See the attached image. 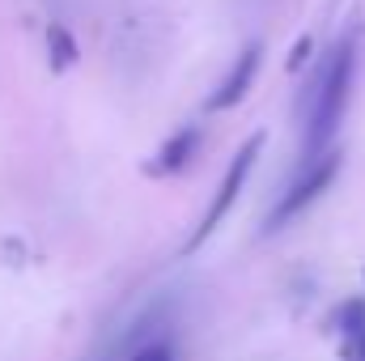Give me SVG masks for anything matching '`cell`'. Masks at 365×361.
<instances>
[{
  "instance_id": "6da1fadb",
  "label": "cell",
  "mask_w": 365,
  "mask_h": 361,
  "mask_svg": "<svg viewBox=\"0 0 365 361\" xmlns=\"http://www.w3.org/2000/svg\"><path fill=\"white\" fill-rule=\"evenodd\" d=\"M353 81H357V43H353V34H344L323 56V64L314 73V86L306 93L310 111H306V123H302V166L331 153V141H336V132L344 123V111H349V98H353Z\"/></svg>"
},
{
  "instance_id": "3957f363",
  "label": "cell",
  "mask_w": 365,
  "mask_h": 361,
  "mask_svg": "<svg viewBox=\"0 0 365 361\" xmlns=\"http://www.w3.org/2000/svg\"><path fill=\"white\" fill-rule=\"evenodd\" d=\"M259 149H264V132H255L238 153H234V162H230V171H225V179L217 187V195L208 200V208H204V217H200V225H195V234H191V243H187V251H195V247H204L212 234H217V225L230 217V208L238 204V195H242V187L251 179V171H255V158H259Z\"/></svg>"
},
{
  "instance_id": "ba28073f",
  "label": "cell",
  "mask_w": 365,
  "mask_h": 361,
  "mask_svg": "<svg viewBox=\"0 0 365 361\" xmlns=\"http://www.w3.org/2000/svg\"><path fill=\"white\" fill-rule=\"evenodd\" d=\"M340 357H344V361H365V332L340 340Z\"/></svg>"
},
{
  "instance_id": "52a82bcc",
  "label": "cell",
  "mask_w": 365,
  "mask_h": 361,
  "mask_svg": "<svg viewBox=\"0 0 365 361\" xmlns=\"http://www.w3.org/2000/svg\"><path fill=\"white\" fill-rule=\"evenodd\" d=\"M132 361H179V349L170 336H149L132 349Z\"/></svg>"
},
{
  "instance_id": "7a4b0ae2",
  "label": "cell",
  "mask_w": 365,
  "mask_h": 361,
  "mask_svg": "<svg viewBox=\"0 0 365 361\" xmlns=\"http://www.w3.org/2000/svg\"><path fill=\"white\" fill-rule=\"evenodd\" d=\"M340 166H344V153L340 149H331V153H323L319 162H310V166H302V175L297 183L276 200V208L268 213V221H264V234H276V230H284L289 221H297L314 200H323L327 191H331V183L340 175Z\"/></svg>"
},
{
  "instance_id": "277c9868",
  "label": "cell",
  "mask_w": 365,
  "mask_h": 361,
  "mask_svg": "<svg viewBox=\"0 0 365 361\" xmlns=\"http://www.w3.org/2000/svg\"><path fill=\"white\" fill-rule=\"evenodd\" d=\"M259 64H264V43H251V47H242V56L234 60V68L225 73V81L217 86V93L208 98V111H234L251 86H255V77H259Z\"/></svg>"
},
{
  "instance_id": "5b68a950",
  "label": "cell",
  "mask_w": 365,
  "mask_h": 361,
  "mask_svg": "<svg viewBox=\"0 0 365 361\" xmlns=\"http://www.w3.org/2000/svg\"><path fill=\"white\" fill-rule=\"evenodd\" d=\"M200 153V128H179L166 136V145L158 149L153 175H179L182 166H191V158Z\"/></svg>"
},
{
  "instance_id": "9c48e42d",
  "label": "cell",
  "mask_w": 365,
  "mask_h": 361,
  "mask_svg": "<svg viewBox=\"0 0 365 361\" xmlns=\"http://www.w3.org/2000/svg\"><path fill=\"white\" fill-rule=\"evenodd\" d=\"M306 56H310V39H302V43H297V47H293V60H289V68H293V73H297V68H302V64H306Z\"/></svg>"
},
{
  "instance_id": "8992f818",
  "label": "cell",
  "mask_w": 365,
  "mask_h": 361,
  "mask_svg": "<svg viewBox=\"0 0 365 361\" xmlns=\"http://www.w3.org/2000/svg\"><path fill=\"white\" fill-rule=\"evenodd\" d=\"M47 56H51V68H56V73H64V68H73V64H77L81 47H77V39H73L64 26H47Z\"/></svg>"
}]
</instances>
